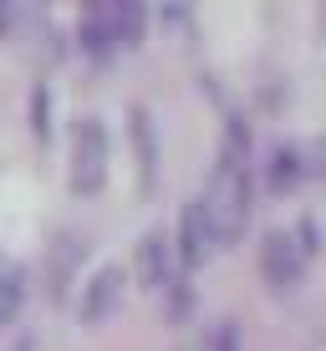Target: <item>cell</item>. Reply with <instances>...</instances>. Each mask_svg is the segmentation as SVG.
Wrapping results in <instances>:
<instances>
[{
	"label": "cell",
	"instance_id": "obj_1",
	"mask_svg": "<svg viewBox=\"0 0 326 351\" xmlns=\"http://www.w3.org/2000/svg\"><path fill=\"white\" fill-rule=\"evenodd\" d=\"M245 148H250L245 128L229 123L224 148H220V158H214V173H209V184H204V193H199L220 245H235L240 229H245V219H250V168H245Z\"/></svg>",
	"mask_w": 326,
	"mask_h": 351
},
{
	"label": "cell",
	"instance_id": "obj_2",
	"mask_svg": "<svg viewBox=\"0 0 326 351\" xmlns=\"http://www.w3.org/2000/svg\"><path fill=\"white\" fill-rule=\"evenodd\" d=\"M311 250H316V229H311L306 219L265 229V239H260V270H265V280L281 285V290L296 285L301 270H306V260H311Z\"/></svg>",
	"mask_w": 326,
	"mask_h": 351
},
{
	"label": "cell",
	"instance_id": "obj_3",
	"mask_svg": "<svg viewBox=\"0 0 326 351\" xmlns=\"http://www.w3.org/2000/svg\"><path fill=\"white\" fill-rule=\"evenodd\" d=\"M107 153H113V143H107V123L97 112H82L77 123H71V189H77V193L102 189Z\"/></svg>",
	"mask_w": 326,
	"mask_h": 351
},
{
	"label": "cell",
	"instance_id": "obj_4",
	"mask_svg": "<svg viewBox=\"0 0 326 351\" xmlns=\"http://www.w3.org/2000/svg\"><path fill=\"white\" fill-rule=\"evenodd\" d=\"M123 290H128V270H123V260H102L97 270L82 280V295H77V316L87 321V326H97L107 321L117 306H123Z\"/></svg>",
	"mask_w": 326,
	"mask_h": 351
},
{
	"label": "cell",
	"instance_id": "obj_5",
	"mask_svg": "<svg viewBox=\"0 0 326 351\" xmlns=\"http://www.w3.org/2000/svg\"><path fill=\"white\" fill-rule=\"evenodd\" d=\"M220 250V239H214V224L209 214H204V199L194 193V199L184 204V214H178V239H174V260L184 265V270H194V265H204Z\"/></svg>",
	"mask_w": 326,
	"mask_h": 351
},
{
	"label": "cell",
	"instance_id": "obj_6",
	"mask_svg": "<svg viewBox=\"0 0 326 351\" xmlns=\"http://www.w3.org/2000/svg\"><path fill=\"white\" fill-rule=\"evenodd\" d=\"M138 280L148 290H168L174 285V239L163 229H148L138 239Z\"/></svg>",
	"mask_w": 326,
	"mask_h": 351
},
{
	"label": "cell",
	"instance_id": "obj_7",
	"mask_svg": "<svg viewBox=\"0 0 326 351\" xmlns=\"http://www.w3.org/2000/svg\"><path fill=\"white\" fill-rule=\"evenodd\" d=\"M265 173H270V189H291L296 178L306 173V158H301L296 143H275V148H270V168H265Z\"/></svg>",
	"mask_w": 326,
	"mask_h": 351
},
{
	"label": "cell",
	"instance_id": "obj_8",
	"mask_svg": "<svg viewBox=\"0 0 326 351\" xmlns=\"http://www.w3.org/2000/svg\"><path fill=\"white\" fill-rule=\"evenodd\" d=\"M21 306V265L0 260V321H10Z\"/></svg>",
	"mask_w": 326,
	"mask_h": 351
},
{
	"label": "cell",
	"instance_id": "obj_9",
	"mask_svg": "<svg viewBox=\"0 0 326 351\" xmlns=\"http://www.w3.org/2000/svg\"><path fill=\"white\" fill-rule=\"evenodd\" d=\"M132 138H138V158H143V178H153V123L143 107H132Z\"/></svg>",
	"mask_w": 326,
	"mask_h": 351
},
{
	"label": "cell",
	"instance_id": "obj_10",
	"mask_svg": "<svg viewBox=\"0 0 326 351\" xmlns=\"http://www.w3.org/2000/svg\"><path fill=\"white\" fill-rule=\"evenodd\" d=\"M204 351H240V331H235V321H220L209 331V341H204Z\"/></svg>",
	"mask_w": 326,
	"mask_h": 351
},
{
	"label": "cell",
	"instance_id": "obj_11",
	"mask_svg": "<svg viewBox=\"0 0 326 351\" xmlns=\"http://www.w3.org/2000/svg\"><path fill=\"white\" fill-rule=\"evenodd\" d=\"M178 351H204V341H189V346H178Z\"/></svg>",
	"mask_w": 326,
	"mask_h": 351
}]
</instances>
